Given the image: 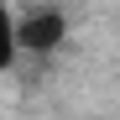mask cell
I'll use <instances>...</instances> for the list:
<instances>
[{
    "label": "cell",
    "mask_w": 120,
    "mask_h": 120,
    "mask_svg": "<svg viewBox=\"0 0 120 120\" xmlns=\"http://www.w3.org/2000/svg\"><path fill=\"white\" fill-rule=\"evenodd\" d=\"M63 16L57 11H31V16H21L16 21V31H11V42L16 47H26V52H47V47H57L63 42Z\"/></svg>",
    "instance_id": "obj_1"
}]
</instances>
